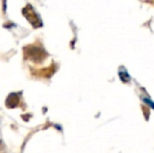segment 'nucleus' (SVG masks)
<instances>
[{"label":"nucleus","instance_id":"obj_1","mask_svg":"<svg viewBox=\"0 0 154 153\" xmlns=\"http://www.w3.org/2000/svg\"><path fill=\"white\" fill-rule=\"evenodd\" d=\"M22 13L24 17L32 23V26L35 27H40L42 26V20H41L40 16L36 13V11L32 8L31 4H27L24 8L22 10Z\"/></svg>","mask_w":154,"mask_h":153},{"label":"nucleus","instance_id":"obj_2","mask_svg":"<svg viewBox=\"0 0 154 153\" xmlns=\"http://www.w3.org/2000/svg\"><path fill=\"white\" fill-rule=\"evenodd\" d=\"M25 53H26V56L29 60L36 62V63H40L44 60L45 56V51L41 48H38V47L35 46H29L25 48Z\"/></svg>","mask_w":154,"mask_h":153},{"label":"nucleus","instance_id":"obj_3","mask_svg":"<svg viewBox=\"0 0 154 153\" xmlns=\"http://www.w3.org/2000/svg\"><path fill=\"white\" fill-rule=\"evenodd\" d=\"M19 104V94L16 92H13V93L8 94V98L5 101V105L8 108H15Z\"/></svg>","mask_w":154,"mask_h":153},{"label":"nucleus","instance_id":"obj_4","mask_svg":"<svg viewBox=\"0 0 154 153\" xmlns=\"http://www.w3.org/2000/svg\"><path fill=\"white\" fill-rule=\"evenodd\" d=\"M119 75H120V78H121V80H122L123 82H125V83H127V82H129L130 81V76H129V74L127 72V70L125 69L124 67H121L120 68V72H119Z\"/></svg>","mask_w":154,"mask_h":153},{"label":"nucleus","instance_id":"obj_5","mask_svg":"<svg viewBox=\"0 0 154 153\" xmlns=\"http://www.w3.org/2000/svg\"><path fill=\"white\" fill-rule=\"evenodd\" d=\"M143 100L145 101V103H147V104H149V105H150V106H152L153 108H154V103H153V102H151V101L149 100V99H147V98H144V99H143Z\"/></svg>","mask_w":154,"mask_h":153}]
</instances>
